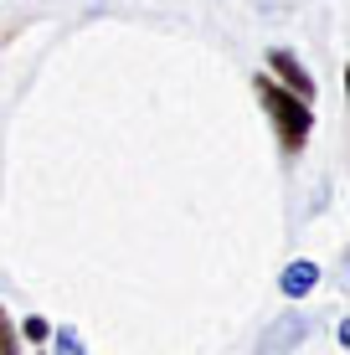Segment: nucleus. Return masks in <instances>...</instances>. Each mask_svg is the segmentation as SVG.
<instances>
[{
	"mask_svg": "<svg viewBox=\"0 0 350 355\" xmlns=\"http://www.w3.org/2000/svg\"><path fill=\"white\" fill-rule=\"evenodd\" d=\"M252 93H258L263 114H268L273 134H279V150L288 155V160H294V155H304L309 134H315V103H309V98H299V93H288L283 83L268 78V72H258V78H252Z\"/></svg>",
	"mask_w": 350,
	"mask_h": 355,
	"instance_id": "obj_1",
	"label": "nucleus"
},
{
	"mask_svg": "<svg viewBox=\"0 0 350 355\" xmlns=\"http://www.w3.org/2000/svg\"><path fill=\"white\" fill-rule=\"evenodd\" d=\"M309 340V320L299 309H288V314H279L268 329H263V340H258V355H294L299 345Z\"/></svg>",
	"mask_w": 350,
	"mask_h": 355,
	"instance_id": "obj_2",
	"label": "nucleus"
},
{
	"mask_svg": "<svg viewBox=\"0 0 350 355\" xmlns=\"http://www.w3.org/2000/svg\"><path fill=\"white\" fill-rule=\"evenodd\" d=\"M268 72H273V83H283L288 93H299V98L315 103V78H309V67L299 62L288 46H273V52H268Z\"/></svg>",
	"mask_w": 350,
	"mask_h": 355,
	"instance_id": "obj_3",
	"label": "nucleus"
},
{
	"mask_svg": "<svg viewBox=\"0 0 350 355\" xmlns=\"http://www.w3.org/2000/svg\"><path fill=\"white\" fill-rule=\"evenodd\" d=\"M279 288L288 293V299H304V293H315V288H320V263H309V258L288 263L283 273H279Z\"/></svg>",
	"mask_w": 350,
	"mask_h": 355,
	"instance_id": "obj_4",
	"label": "nucleus"
},
{
	"mask_svg": "<svg viewBox=\"0 0 350 355\" xmlns=\"http://www.w3.org/2000/svg\"><path fill=\"white\" fill-rule=\"evenodd\" d=\"M52 350H57V355H88V345L78 340V329H72V324H62V329L52 335Z\"/></svg>",
	"mask_w": 350,
	"mask_h": 355,
	"instance_id": "obj_5",
	"label": "nucleus"
},
{
	"mask_svg": "<svg viewBox=\"0 0 350 355\" xmlns=\"http://www.w3.org/2000/svg\"><path fill=\"white\" fill-rule=\"evenodd\" d=\"M0 355H16V329H10L6 309H0Z\"/></svg>",
	"mask_w": 350,
	"mask_h": 355,
	"instance_id": "obj_6",
	"label": "nucleus"
},
{
	"mask_svg": "<svg viewBox=\"0 0 350 355\" xmlns=\"http://www.w3.org/2000/svg\"><path fill=\"white\" fill-rule=\"evenodd\" d=\"M26 340H46V320H26Z\"/></svg>",
	"mask_w": 350,
	"mask_h": 355,
	"instance_id": "obj_7",
	"label": "nucleus"
}]
</instances>
